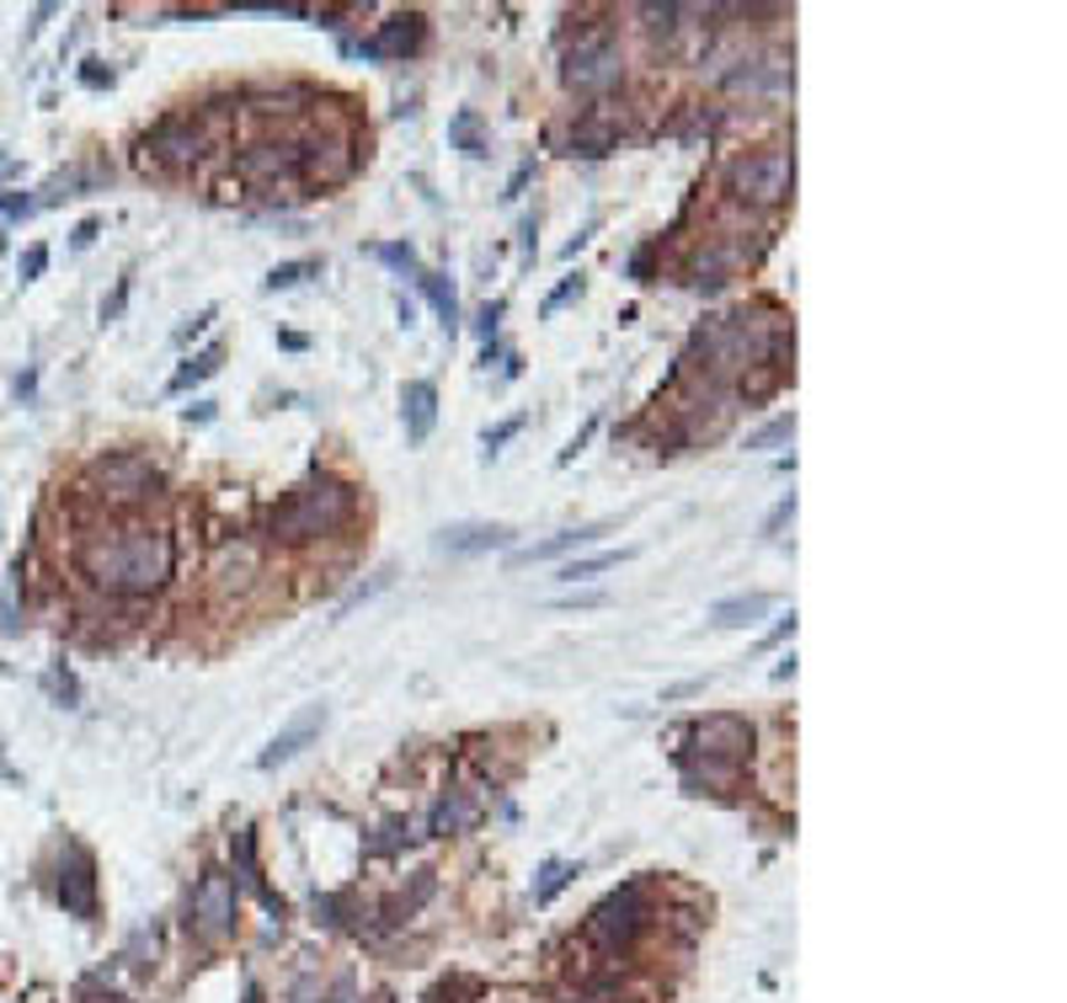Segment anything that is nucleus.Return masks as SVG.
<instances>
[{"mask_svg": "<svg viewBox=\"0 0 1067 1003\" xmlns=\"http://www.w3.org/2000/svg\"><path fill=\"white\" fill-rule=\"evenodd\" d=\"M75 566L86 571L91 587H102L113 598H150L177 571V539L161 523L107 518L75 539Z\"/></svg>", "mask_w": 1067, "mask_h": 1003, "instance_id": "obj_1", "label": "nucleus"}, {"mask_svg": "<svg viewBox=\"0 0 1067 1003\" xmlns=\"http://www.w3.org/2000/svg\"><path fill=\"white\" fill-rule=\"evenodd\" d=\"M358 512V492L336 475H310L305 486H294L289 497L267 512V534L278 545H310V539H326L336 529H347Z\"/></svg>", "mask_w": 1067, "mask_h": 1003, "instance_id": "obj_2", "label": "nucleus"}, {"mask_svg": "<svg viewBox=\"0 0 1067 1003\" xmlns=\"http://www.w3.org/2000/svg\"><path fill=\"white\" fill-rule=\"evenodd\" d=\"M753 752V726L742 715H704L689 732V758H684V779L699 796L704 785H726L737 779V769Z\"/></svg>", "mask_w": 1067, "mask_h": 1003, "instance_id": "obj_3", "label": "nucleus"}, {"mask_svg": "<svg viewBox=\"0 0 1067 1003\" xmlns=\"http://www.w3.org/2000/svg\"><path fill=\"white\" fill-rule=\"evenodd\" d=\"M796 188V155L785 144H769V150H748L726 166V192L748 208H779Z\"/></svg>", "mask_w": 1067, "mask_h": 1003, "instance_id": "obj_4", "label": "nucleus"}, {"mask_svg": "<svg viewBox=\"0 0 1067 1003\" xmlns=\"http://www.w3.org/2000/svg\"><path fill=\"white\" fill-rule=\"evenodd\" d=\"M86 492L97 502H107L113 512H128L139 502H150L161 492V470L144 454H102L86 475Z\"/></svg>", "mask_w": 1067, "mask_h": 1003, "instance_id": "obj_5", "label": "nucleus"}, {"mask_svg": "<svg viewBox=\"0 0 1067 1003\" xmlns=\"http://www.w3.org/2000/svg\"><path fill=\"white\" fill-rule=\"evenodd\" d=\"M561 75L576 97H604V91H614V86L625 80V54H620L614 33H582V38L571 43V54H566Z\"/></svg>", "mask_w": 1067, "mask_h": 1003, "instance_id": "obj_6", "label": "nucleus"}, {"mask_svg": "<svg viewBox=\"0 0 1067 1003\" xmlns=\"http://www.w3.org/2000/svg\"><path fill=\"white\" fill-rule=\"evenodd\" d=\"M236 913H241V897H236V880L225 871H208V876L192 886L188 902V935L198 944H225L236 935Z\"/></svg>", "mask_w": 1067, "mask_h": 1003, "instance_id": "obj_7", "label": "nucleus"}, {"mask_svg": "<svg viewBox=\"0 0 1067 1003\" xmlns=\"http://www.w3.org/2000/svg\"><path fill=\"white\" fill-rule=\"evenodd\" d=\"M640 929H646V886H640V880L609 891V897L587 913V940L598 944L604 955H620Z\"/></svg>", "mask_w": 1067, "mask_h": 1003, "instance_id": "obj_8", "label": "nucleus"}, {"mask_svg": "<svg viewBox=\"0 0 1067 1003\" xmlns=\"http://www.w3.org/2000/svg\"><path fill=\"white\" fill-rule=\"evenodd\" d=\"M353 166H358V150H353L347 134H315V139L300 144V177L305 182H320V188L347 182Z\"/></svg>", "mask_w": 1067, "mask_h": 1003, "instance_id": "obj_9", "label": "nucleus"}, {"mask_svg": "<svg viewBox=\"0 0 1067 1003\" xmlns=\"http://www.w3.org/2000/svg\"><path fill=\"white\" fill-rule=\"evenodd\" d=\"M241 172L256 188H278V182H294L300 177V144L294 139H262L241 155Z\"/></svg>", "mask_w": 1067, "mask_h": 1003, "instance_id": "obj_10", "label": "nucleus"}, {"mask_svg": "<svg viewBox=\"0 0 1067 1003\" xmlns=\"http://www.w3.org/2000/svg\"><path fill=\"white\" fill-rule=\"evenodd\" d=\"M60 902H64V913H75V918H97V860H91L80 843L64 849Z\"/></svg>", "mask_w": 1067, "mask_h": 1003, "instance_id": "obj_11", "label": "nucleus"}, {"mask_svg": "<svg viewBox=\"0 0 1067 1003\" xmlns=\"http://www.w3.org/2000/svg\"><path fill=\"white\" fill-rule=\"evenodd\" d=\"M320 726H326V704H305L267 748L256 752V769H278V763H289V758H300V752L310 748L315 737H320Z\"/></svg>", "mask_w": 1067, "mask_h": 1003, "instance_id": "obj_12", "label": "nucleus"}, {"mask_svg": "<svg viewBox=\"0 0 1067 1003\" xmlns=\"http://www.w3.org/2000/svg\"><path fill=\"white\" fill-rule=\"evenodd\" d=\"M433 545L443 556H492V550L512 545V529H503V523H448V529H439Z\"/></svg>", "mask_w": 1067, "mask_h": 1003, "instance_id": "obj_13", "label": "nucleus"}, {"mask_svg": "<svg viewBox=\"0 0 1067 1003\" xmlns=\"http://www.w3.org/2000/svg\"><path fill=\"white\" fill-rule=\"evenodd\" d=\"M198 144H203V134H198V118H166V124L155 128L150 139H144V166L150 161H172V166H188L198 161Z\"/></svg>", "mask_w": 1067, "mask_h": 1003, "instance_id": "obj_14", "label": "nucleus"}, {"mask_svg": "<svg viewBox=\"0 0 1067 1003\" xmlns=\"http://www.w3.org/2000/svg\"><path fill=\"white\" fill-rule=\"evenodd\" d=\"M422 38H428V22H422L417 11H406V16H390V22L379 27L374 38L364 43V54H369V60H406V54L422 49Z\"/></svg>", "mask_w": 1067, "mask_h": 1003, "instance_id": "obj_15", "label": "nucleus"}, {"mask_svg": "<svg viewBox=\"0 0 1067 1003\" xmlns=\"http://www.w3.org/2000/svg\"><path fill=\"white\" fill-rule=\"evenodd\" d=\"M401 417H406V439L411 443H428L433 422H439V390L428 379H411L401 390Z\"/></svg>", "mask_w": 1067, "mask_h": 1003, "instance_id": "obj_16", "label": "nucleus"}, {"mask_svg": "<svg viewBox=\"0 0 1067 1003\" xmlns=\"http://www.w3.org/2000/svg\"><path fill=\"white\" fill-rule=\"evenodd\" d=\"M726 86H737V91H790L796 69L785 60H742V69L726 75Z\"/></svg>", "mask_w": 1067, "mask_h": 1003, "instance_id": "obj_17", "label": "nucleus"}, {"mask_svg": "<svg viewBox=\"0 0 1067 1003\" xmlns=\"http://www.w3.org/2000/svg\"><path fill=\"white\" fill-rule=\"evenodd\" d=\"M742 262H748V246H732V241H710V246L694 256L689 272H694V283H710V289H715V283H726V278H732V272H737Z\"/></svg>", "mask_w": 1067, "mask_h": 1003, "instance_id": "obj_18", "label": "nucleus"}, {"mask_svg": "<svg viewBox=\"0 0 1067 1003\" xmlns=\"http://www.w3.org/2000/svg\"><path fill=\"white\" fill-rule=\"evenodd\" d=\"M614 523H587V529H566V534H556V539H545V545H534V550H518L512 556V566H534V561H556V556H566V550H582V545H593L598 534H609Z\"/></svg>", "mask_w": 1067, "mask_h": 1003, "instance_id": "obj_19", "label": "nucleus"}, {"mask_svg": "<svg viewBox=\"0 0 1067 1003\" xmlns=\"http://www.w3.org/2000/svg\"><path fill=\"white\" fill-rule=\"evenodd\" d=\"M769 609H774L769 593H737V598H721V604L710 609V620L721 630H742V625H758Z\"/></svg>", "mask_w": 1067, "mask_h": 1003, "instance_id": "obj_20", "label": "nucleus"}, {"mask_svg": "<svg viewBox=\"0 0 1067 1003\" xmlns=\"http://www.w3.org/2000/svg\"><path fill=\"white\" fill-rule=\"evenodd\" d=\"M475 816H481V801H475L470 790H454L439 812H433V833H459V827H470Z\"/></svg>", "mask_w": 1067, "mask_h": 1003, "instance_id": "obj_21", "label": "nucleus"}, {"mask_svg": "<svg viewBox=\"0 0 1067 1003\" xmlns=\"http://www.w3.org/2000/svg\"><path fill=\"white\" fill-rule=\"evenodd\" d=\"M219 364H225V342H208L198 358H188V364L172 374V395H182V390H188V384H198V379L219 374Z\"/></svg>", "mask_w": 1067, "mask_h": 1003, "instance_id": "obj_22", "label": "nucleus"}, {"mask_svg": "<svg viewBox=\"0 0 1067 1003\" xmlns=\"http://www.w3.org/2000/svg\"><path fill=\"white\" fill-rule=\"evenodd\" d=\"M417 283H422V294L433 300V310L443 315V331H454V326H459V300H454V283H448L443 272H417Z\"/></svg>", "mask_w": 1067, "mask_h": 1003, "instance_id": "obj_23", "label": "nucleus"}, {"mask_svg": "<svg viewBox=\"0 0 1067 1003\" xmlns=\"http://www.w3.org/2000/svg\"><path fill=\"white\" fill-rule=\"evenodd\" d=\"M236 854H241V880L252 886V891L262 897V902H267V907H272V913H283V897H272V891L262 886V871H256V838H252V833H236Z\"/></svg>", "mask_w": 1067, "mask_h": 1003, "instance_id": "obj_24", "label": "nucleus"}, {"mask_svg": "<svg viewBox=\"0 0 1067 1003\" xmlns=\"http://www.w3.org/2000/svg\"><path fill=\"white\" fill-rule=\"evenodd\" d=\"M635 550H604V556H587V561H571L561 566V582H587V576H598V571H614L620 561H630Z\"/></svg>", "mask_w": 1067, "mask_h": 1003, "instance_id": "obj_25", "label": "nucleus"}, {"mask_svg": "<svg viewBox=\"0 0 1067 1003\" xmlns=\"http://www.w3.org/2000/svg\"><path fill=\"white\" fill-rule=\"evenodd\" d=\"M252 571H256V556L246 550V545H236V550L219 561V582H225V587H246V582H252Z\"/></svg>", "mask_w": 1067, "mask_h": 1003, "instance_id": "obj_26", "label": "nucleus"}, {"mask_svg": "<svg viewBox=\"0 0 1067 1003\" xmlns=\"http://www.w3.org/2000/svg\"><path fill=\"white\" fill-rule=\"evenodd\" d=\"M310 272H320V262H283V267H272V272L262 278V289H267V294H278V289H294V283H305Z\"/></svg>", "mask_w": 1067, "mask_h": 1003, "instance_id": "obj_27", "label": "nucleus"}, {"mask_svg": "<svg viewBox=\"0 0 1067 1003\" xmlns=\"http://www.w3.org/2000/svg\"><path fill=\"white\" fill-rule=\"evenodd\" d=\"M576 876V865H566V860H550L545 871H539V886H534V902L545 907V902H556V891H561L566 880Z\"/></svg>", "mask_w": 1067, "mask_h": 1003, "instance_id": "obj_28", "label": "nucleus"}, {"mask_svg": "<svg viewBox=\"0 0 1067 1003\" xmlns=\"http://www.w3.org/2000/svg\"><path fill=\"white\" fill-rule=\"evenodd\" d=\"M448 134L465 144V155H486V144H481V128H475V113H459V118L448 124Z\"/></svg>", "mask_w": 1067, "mask_h": 1003, "instance_id": "obj_29", "label": "nucleus"}, {"mask_svg": "<svg viewBox=\"0 0 1067 1003\" xmlns=\"http://www.w3.org/2000/svg\"><path fill=\"white\" fill-rule=\"evenodd\" d=\"M369 256H379V262H384V267H395V272H422L411 246H369Z\"/></svg>", "mask_w": 1067, "mask_h": 1003, "instance_id": "obj_30", "label": "nucleus"}, {"mask_svg": "<svg viewBox=\"0 0 1067 1003\" xmlns=\"http://www.w3.org/2000/svg\"><path fill=\"white\" fill-rule=\"evenodd\" d=\"M523 433V417H507V422H497V428H486L481 433V443H486V459H497V448H503L507 439H518Z\"/></svg>", "mask_w": 1067, "mask_h": 1003, "instance_id": "obj_31", "label": "nucleus"}, {"mask_svg": "<svg viewBox=\"0 0 1067 1003\" xmlns=\"http://www.w3.org/2000/svg\"><path fill=\"white\" fill-rule=\"evenodd\" d=\"M785 439H796V417H779V422H769L763 433H753V439H748V448H774V443H785Z\"/></svg>", "mask_w": 1067, "mask_h": 1003, "instance_id": "obj_32", "label": "nucleus"}, {"mask_svg": "<svg viewBox=\"0 0 1067 1003\" xmlns=\"http://www.w3.org/2000/svg\"><path fill=\"white\" fill-rule=\"evenodd\" d=\"M43 267H49V246H27V251H22V267H16V278H22V283H33Z\"/></svg>", "mask_w": 1067, "mask_h": 1003, "instance_id": "obj_33", "label": "nucleus"}, {"mask_svg": "<svg viewBox=\"0 0 1067 1003\" xmlns=\"http://www.w3.org/2000/svg\"><path fill=\"white\" fill-rule=\"evenodd\" d=\"M576 294H582V272H576V278H566L561 289H556V294L545 300V315H556V310L566 305V300H576Z\"/></svg>", "mask_w": 1067, "mask_h": 1003, "instance_id": "obj_34", "label": "nucleus"}, {"mask_svg": "<svg viewBox=\"0 0 1067 1003\" xmlns=\"http://www.w3.org/2000/svg\"><path fill=\"white\" fill-rule=\"evenodd\" d=\"M80 80H86L91 91H102V86H113V69H102V60H86V69H80Z\"/></svg>", "mask_w": 1067, "mask_h": 1003, "instance_id": "obj_35", "label": "nucleus"}, {"mask_svg": "<svg viewBox=\"0 0 1067 1003\" xmlns=\"http://www.w3.org/2000/svg\"><path fill=\"white\" fill-rule=\"evenodd\" d=\"M593 428H598V422H587V428H582V433H576V439L566 443V448H561V465H571V459H576V454H582V448H587V439H593Z\"/></svg>", "mask_w": 1067, "mask_h": 1003, "instance_id": "obj_36", "label": "nucleus"}, {"mask_svg": "<svg viewBox=\"0 0 1067 1003\" xmlns=\"http://www.w3.org/2000/svg\"><path fill=\"white\" fill-rule=\"evenodd\" d=\"M124 300H128V278H118V294L102 305V320H118V310H124Z\"/></svg>", "mask_w": 1067, "mask_h": 1003, "instance_id": "obj_37", "label": "nucleus"}, {"mask_svg": "<svg viewBox=\"0 0 1067 1003\" xmlns=\"http://www.w3.org/2000/svg\"><path fill=\"white\" fill-rule=\"evenodd\" d=\"M97 230H102V219H80V225H75V246H91Z\"/></svg>", "mask_w": 1067, "mask_h": 1003, "instance_id": "obj_38", "label": "nucleus"}, {"mask_svg": "<svg viewBox=\"0 0 1067 1003\" xmlns=\"http://www.w3.org/2000/svg\"><path fill=\"white\" fill-rule=\"evenodd\" d=\"M785 635H796V614H790V620H779V625L769 630V635H763V646H779Z\"/></svg>", "mask_w": 1067, "mask_h": 1003, "instance_id": "obj_39", "label": "nucleus"}, {"mask_svg": "<svg viewBox=\"0 0 1067 1003\" xmlns=\"http://www.w3.org/2000/svg\"><path fill=\"white\" fill-rule=\"evenodd\" d=\"M5 214H11V219H22V214H33V198H22V192H11V198H5Z\"/></svg>", "mask_w": 1067, "mask_h": 1003, "instance_id": "obj_40", "label": "nucleus"}, {"mask_svg": "<svg viewBox=\"0 0 1067 1003\" xmlns=\"http://www.w3.org/2000/svg\"><path fill=\"white\" fill-rule=\"evenodd\" d=\"M49 684H54V694H64V704H75V678L69 673H54Z\"/></svg>", "mask_w": 1067, "mask_h": 1003, "instance_id": "obj_41", "label": "nucleus"}, {"mask_svg": "<svg viewBox=\"0 0 1067 1003\" xmlns=\"http://www.w3.org/2000/svg\"><path fill=\"white\" fill-rule=\"evenodd\" d=\"M497 320H503V305H486V310H481V331L492 337V331H497Z\"/></svg>", "mask_w": 1067, "mask_h": 1003, "instance_id": "obj_42", "label": "nucleus"}, {"mask_svg": "<svg viewBox=\"0 0 1067 1003\" xmlns=\"http://www.w3.org/2000/svg\"><path fill=\"white\" fill-rule=\"evenodd\" d=\"M86 1003H128L124 993H86Z\"/></svg>", "mask_w": 1067, "mask_h": 1003, "instance_id": "obj_43", "label": "nucleus"}, {"mask_svg": "<svg viewBox=\"0 0 1067 1003\" xmlns=\"http://www.w3.org/2000/svg\"><path fill=\"white\" fill-rule=\"evenodd\" d=\"M246 1003H262V988H246Z\"/></svg>", "mask_w": 1067, "mask_h": 1003, "instance_id": "obj_44", "label": "nucleus"}]
</instances>
